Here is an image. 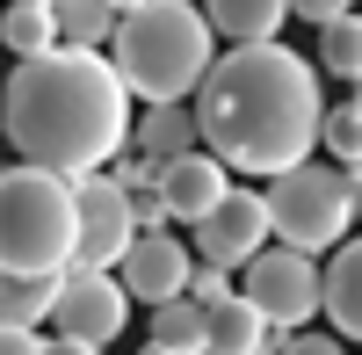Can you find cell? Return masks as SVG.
<instances>
[{
  "instance_id": "cell-1",
  "label": "cell",
  "mask_w": 362,
  "mask_h": 355,
  "mask_svg": "<svg viewBox=\"0 0 362 355\" xmlns=\"http://www.w3.org/2000/svg\"><path fill=\"white\" fill-rule=\"evenodd\" d=\"M196 116H203V153H218L232 174L283 182V174L312 167V153L326 145L319 58L290 44H239L203 80Z\"/></svg>"
},
{
  "instance_id": "cell-2",
  "label": "cell",
  "mask_w": 362,
  "mask_h": 355,
  "mask_svg": "<svg viewBox=\"0 0 362 355\" xmlns=\"http://www.w3.org/2000/svg\"><path fill=\"white\" fill-rule=\"evenodd\" d=\"M131 80L102 51H51L29 58L8 80V145L22 167H51L66 182H95L131 153L138 116H131Z\"/></svg>"
},
{
  "instance_id": "cell-3",
  "label": "cell",
  "mask_w": 362,
  "mask_h": 355,
  "mask_svg": "<svg viewBox=\"0 0 362 355\" xmlns=\"http://www.w3.org/2000/svg\"><path fill=\"white\" fill-rule=\"evenodd\" d=\"M109 58L145 109H174V102H196L203 80L218 73V29L189 0H145L138 15H124V37Z\"/></svg>"
},
{
  "instance_id": "cell-4",
  "label": "cell",
  "mask_w": 362,
  "mask_h": 355,
  "mask_svg": "<svg viewBox=\"0 0 362 355\" xmlns=\"http://www.w3.org/2000/svg\"><path fill=\"white\" fill-rule=\"evenodd\" d=\"M0 261H8V276H66L80 261V182L51 167H8V182H0Z\"/></svg>"
},
{
  "instance_id": "cell-5",
  "label": "cell",
  "mask_w": 362,
  "mask_h": 355,
  "mask_svg": "<svg viewBox=\"0 0 362 355\" xmlns=\"http://www.w3.org/2000/svg\"><path fill=\"white\" fill-rule=\"evenodd\" d=\"M268 211H276V240L297 247V254H341L348 247V225L355 218V174L334 167V160H312L268 182Z\"/></svg>"
},
{
  "instance_id": "cell-6",
  "label": "cell",
  "mask_w": 362,
  "mask_h": 355,
  "mask_svg": "<svg viewBox=\"0 0 362 355\" xmlns=\"http://www.w3.org/2000/svg\"><path fill=\"white\" fill-rule=\"evenodd\" d=\"M239 290L268 312V327H283V334H305V319L326 312V269L312 254H297V247H268L254 269H239Z\"/></svg>"
},
{
  "instance_id": "cell-7",
  "label": "cell",
  "mask_w": 362,
  "mask_h": 355,
  "mask_svg": "<svg viewBox=\"0 0 362 355\" xmlns=\"http://www.w3.org/2000/svg\"><path fill=\"white\" fill-rule=\"evenodd\" d=\"M276 240V211H268V189H232L218 203V218L196 225V261H218V269H254Z\"/></svg>"
},
{
  "instance_id": "cell-8",
  "label": "cell",
  "mask_w": 362,
  "mask_h": 355,
  "mask_svg": "<svg viewBox=\"0 0 362 355\" xmlns=\"http://www.w3.org/2000/svg\"><path fill=\"white\" fill-rule=\"evenodd\" d=\"M131 290H124V276L116 269H66V298H58V319L51 327L66 334V341H95V348H109L116 334L131 327Z\"/></svg>"
},
{
  "instance_id": "cell-9",
  "label": "cell",
  "mask_w": 362,
  "mask_h": 355,
  "mask_svg": "<svg viewBox=\"0 0 362 355\" xmlns=\"http://www.w3.org/2000/svg\"><path fill=\"white\" fill-rule=\"evenodd\" d=\"M145 240L131 218V189H116V174L80 182V261L73 269H124V254Z\"/></svg>"
},
{
  "instance_id": "cell-10",
  "label": "cell",
  "mask_w": 362,
  "mask_h": 355,
  "mask_svg": "<svg viewBox=\"0 0 362 355\" xmlns=\"http://www.w3.org/2000/svg\"><path fill=\"white\" fill-rule=\"evenodd\" d=\"M196 269H203L196 247H181L174 232H145V240L124 254V269H116V276H124V290H131L138 305H153V312H160V305H174V298H189Z\"/></svg>"
},
{
  "instance_id": "cell-11",
  "label": "cell",
  "mask_w": 362,
  "mask_h": 355,
  "mask_svg": "<svg viewBox=\"0 0 362 355\" xmlns=\"http://www.w3.org/2000/svg\"><path fill=\"white\" fill-rule=\"evenodd\" d=\"M160 196H167L174 225H203V218H218V203L232 196V167L218 153H189V160H174L160 174Z\"/></svg>"
},
{
  "instance_id": "cell-12",
  "label": "cell",
  "mask_w": 362,
  "mask_h": 355,
  "mask_svg": "<svg viewBox=\"0 0 362 355\" xmlns=\"http://www.w3.org/2000/svg\"><path fill=\"white\" fill-rule=\"evenodd\" d=\"M131 153L160 160V167H174V160L203 153V116H196V102H174V109H145V116H138V138H131Z\"/></svg>"
},
{
  "instance_id": "cell-13",
  "label": "cell",
  "mask_w": 362,
  "mask_h": 355,
  "mask_svg": "<svg viewBox=\"0 0 362 355\" xmlns=\"http://www.w3.org/2000/svg\"><path fill=\"white\" fill-rule=\"evenodd\" d=\"M210 29L239 51V44H283V22L297 15L290 0H203Z\"/></svg>"
},
{
  "instance_id": "cell-14",
  "label": "cell",
  "mask_w": 362,
  "mask_h": 355,
  "mask_svg": "<svg viewBox=\"0 0 362 355\" xmlns=\"http://www.w3.org/2000/svg\"><path fill=\"white\" fill-rule=\"evenodd\" d=\"M0 37H8V51L22 58H51V51H66V29H58V8L51 0H8V22H0Z\"/></svg>"
},
{
  "instance_id": "cell-15",
  "label": "cell",
  "mask_w": 362,
  "mask_h": 355,
  "mask_svg": "<svg viewBox=\"0 0 362 355\" xmlns=\"http://www.w3.org/2000/svg\"><path fill=\"white\" fill-rule=\"evenodd\" d=\"M326 319L341 341H362V240H348L326 269Z\"/></svg>"
},
{
  "instance_id": "cell-16",
  "label": "cell",
  "mask_w": 362,
  "mask_h": 355,
  "mask_svg": "<svg viewBox=\"0 0 362 355\" xmlns=\"http://www.w3.org/2000/svg\"><path fill=\"white\" fill-rule=\"evenodd\" d=\"M58 298H66V276H8L0 319H8L15 334H37L44 319H58Z\"/></svg>"
},
{
  "instance_id": "cell-17",
  "label": "cell",
  "mask_w": 362,
  "mask_h": 355,
  "mask_svg": "<svg viewBox=\"0 0 362 355\" xmlns=\"http://www.w3.org/2000/svg\"><path fill=\"white\" fill-rule=\"evenodd\" d=\"M268 334H276V327H268V312L247 298V290H239V298H225L218 312H210V355H254Z\"/></svg>"
},
{
  "instance_id": "cell-18",
  "label": "cell",
  "mask_w": 362,
  "mask_h": 355,
  "mask_svg": "<svg viewBox=\"0 0 362 355\" xmlns=\"http://www.w3.org/2000/svg\"><path fill=\"white\" fill-rule=\"evenodd\" d=\"M58 29H66V51H116L124 15L109 0H58Z\"/></svg>"
},
{
  "instance_id": "cell-19",
  "label": "cell",
  "mask_w": 362,
  "mask_h": 355,
  "mask_svg": "<svg viewBox=\"0 0 362 355\" xmlns=\"http://www.w3.org/2000/svg\"><path fill=\"white\" fill-rule=\"evenodd\" d=\"M153 348H174V355H210V305L196 298H174L153 312Z\"/></svg>"
},
{
  "instance_id": "cell-20",
  "label": "cell",
  "mask_w": 362,
  "mask_h": 355,
  "mask_svg": "<svg viewBox=\"0 0 362 355\" xmlns=\"http://www.w3.org/2000/svg\"><path fill=\"white\" fill-rule=\"evenodd\" d=\"M319 73H334V80H355V87H362V8L341 15L334 29H319Z\"/></svg>"
},
{
  "instance_id": "cell-21",
  "label": "cell",
  "mask_w": 362,
  "mask_h": 355,
  "mask_svg": "<svg viewBox=\"0 0 362 355\" xmlns=\"http://www.w3.org/2000/svg\"><path fill=\"white\" fill-rule=\"evenodd\" d=\"M326 160L348 167V174H362V95L326 109Z\"/></svg>"
},
{
  "instance_id": "cell-22",
  "label": "cell",
  "mask_w": 362,
  "mask_h": 355,
  "mask_svg": "<svg viewBox=\"0 0 362 355\" xmlns=\"http://www.w3.org/2000/svg\"><path fill=\"white\" fill-rule=\"evenodd\" d=\"M189 298L218 312L225 298H239V283H232V269H218V261H203V269H196V283H189Z\"/></svg>"
},
{
  "instance_id": "cell-23",
  "label": "cell",
  "mask_w": 362,
  "mask_h": 355,
  "mask_svg": "<svg viewBox=\"0 0 362 355\" xmlns=\"http://www.w3.org/2000/svg\"><path fill=\"white\" fill-rule=\"evenodd\" d=\"M109 174H116V189L145 196V189H160V174H167V167H160V160H145V153H124V160H116Z\"/></svg>"
},
{
  "instance_id": "cell-24",
  "label": "cell",
  "mask_w": 362,
  "mask_h": 355,
  "mask_svg": "<svg viewBox=\"0 0 362 355\" xmlns=\"http://www.w3.org/2000/svg\"><path fill=\"white\" fill-rule=\"evenodd\" d=\"M131 218H138V232H167V225H174V211H167V196H160V189L131 196Z\"/></svg>"
},
{
  "instance_id": "cell-25",
  "label": "cell",
  "mask_w": 362,
  "mask_h": 355,
  "mask_svg": "<svg viewBox=\"0 0 362 355\" xmlns=\"http://www.w3.org/2000/svg\"><path fill=\"white\" fill-rule=\"evenodd\" d=\"M290 8L305 15V22H319V29H334L341 15H355V8H362V0H290Z\"/></svg>"
},
{
  "instance_id": "cell-26",
  "label": "cell",
  "mask_w": 362,
  "mask_h": 355,
  "mask_svg": "<svg viewBox=\"0 0 362 355\" xmlns=\"http://www.w3.org/2000/svg\"><path fill=\"white\" fill-rule=\"evenodd\" d=\"M290 355H348L341 334H290Z\"/></svg>"
},
{
  "instance_id": "cell-27",
  "label": "cell",
  "mask_w": 362,
  "mask_h": 355,
  "mask_svg": "<svg viewBox=\"0 0 362 355\" xmlns=\"http://www.w3.org/2000/svg\"><path fill=\"white\" fill-rule=\"evenodd\" d=\"M0 355H51V341H44V334H15V327H8V341H0Z\"/></svg>"
},
{
  "instance_id": "cell-28",
  "label": "cell",
  "mask_w": 362,
  "mask_h": 355,
  "mask_svg": "<svg viewBox=\"0 0 362 355\" xmlns=\"http://www.w3.org/2000/svg\"><path fill=\"white\" fill-rule=\"evenodd\" d=\"M51 355H109V348H95V341H66V334H58V341H51Z\"/></svg>"
},
{
  "instance_id": "cell-29",
  "label": "cell",
  "mask_w": 362,
  "mask_h": 355,
  "mask_svg": "<svg viewBox=\"0 0 362 355\" xmlns=\"http://www.w3.org/2000/svg\"><path fill=\"white\" fill-rule=\"evenodd\" d=\"M109 8H116V15H138V8H145V0H109Z\"/></svg>"
},
{
  "instance_id": "cell-30",
  "label": "cell",
  "mask_w": 362,
  "mask_h": 355,
  "mask_svg": "<svg viewBox=\"0 0 362 355\" xmlns=\"http://www.w3.org/2000/svg\"><path fill=\"white\" fill-rule=\"evenodd\" d=\"M355 218H362V174H355Z\"/></svg>"
},
{
  "instance_id": "cell-31",
  "label": "cell",
  "mask_w": 362,
  "mask_h": 355,
  "mask_svg": "<svg viewBox=\"0 0 362 355\" xmlns=\"http://www.w3.org/2000/svg\"><path fill=\"white\" fill-rule=\"evenodd\" d=\"M145 355H174V348H153V341H145Z\"/></svg>"
},
{
  "instance_id": "cell-32",
  "label": "cell",
  "mask_w": 362,
  "mask_h": 355,
  "mask_svg": "<svg viewBox=\"0 0 362 355\" xmlns=\"http://www.w3.org/2000/svg\"><path fill=\"white\" fill-rule=\"evenodd\" d=\"M51 8H58V0H51Z\"/></svg>"
}]
</instances>
